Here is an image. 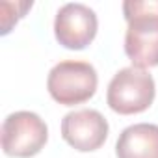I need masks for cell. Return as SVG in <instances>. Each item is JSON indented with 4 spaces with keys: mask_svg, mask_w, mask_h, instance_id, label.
Masks as SVG:
<instances>
[{
    "mask_svg": "<svg viewBox=\"0 0 158 158\" xmlns=\"http://www.w3.org/2000/svg\"><path fill=\"white\" fill-rule=\"evenodd\" d=\"M125 52L134 67L158 65V0H125Z\"/></svg>",
    "mask_w": 158,
    "mask_h": 158,
    "instance_id": "1",
    "label": "cell"
},
{
    "mask_svg": "<svg viewBox=\"0 0 158 158\" xmlns=\"http://www.w3.org/2000/svg\"><path fill=\"white\" fill-rule=\"evenodd\" d=\"M117 158H158V125L138 123L127 127L115 143Z\"/></svg>",
    "mask_w": 158,
    "mask_h": 158,
    "instance_id": "7",
    "label": "cell"
},
{
    "mask_svg": "<svg viewBox=\"0 0 158 158\" xmlns=\"http://www.w3.org/2000/svg\"><path fill=\"white\" fill-rule=\"evenodd\" d=\"M99 84L97 71L88 61H76L67 60L56 63L47 78V88L50 97L63 104V106H74L89 101Z\"/></svg>",
    "mask_w": 158,
    "mask_h": 158,
    "instance_id": "2",
    "label": "cell"
},
{
    "mask_svg": "<svg viewBox=\"0 0 158 158\" xmlns=\"http://www.w3.org/2000/svg\"><path fill=\"white\" fill-rule=\"evenodd\" d=\"M108 121L97 110L84 108L69 112L61 119V138L80 152L97 151L108 138Z\"/></svg>",
    "mask_w": 158,
    "mask_h": 158,
    "instance_id": "6",
    "label": "cell"
},
{
    "mask_svg": "<svg viewBox=\"0 0 158 158\" xmlns=\"http://www.w3.org/2000/svg\"><path fill=\"white\" fill-rule=\"evenodd\" d=\"M47 139V123L34 112L10 114L2 123V149L8 156L30 158L45 147Z\"/></svg>",
    "mask_w": 158,
    "mask_h": 158,
    "instance_id": "4",
    "label": "cell"
},
{
    "mask_svg": "<svg viewBox=\"0 0 158 158\" xmlns=\"http://www.w3.org/2000/svg\"><path fill=\"white\" fill-rule=\"evenodd\" d=\"M154 93V78L145 69L132 65L114 74L108 84L106 101L114 112L121 115H132L145 112L152 104Z\"/></svg>",
    "mask_w": 158,
    "mask_h": 158,
    "instance_id": "3",
    "label": "cell"
},
{
    "mask_svg": "<svg viewBox=\"0 0 158 158\" xmlns=\"http://www.w3.org/2000/svg\"><path fill=\"white\" fill-rule=\"evenodd\" d=\"M97 15L95 11L80 2H69L60 8L54 21V34L60 45L71 50L86 48L97 35Z\"/></svg>",
    "mask_w": 158,
    "mask_h": 158,
    "instance_id": "5",
    "label": "cell"
}]
</instances>
